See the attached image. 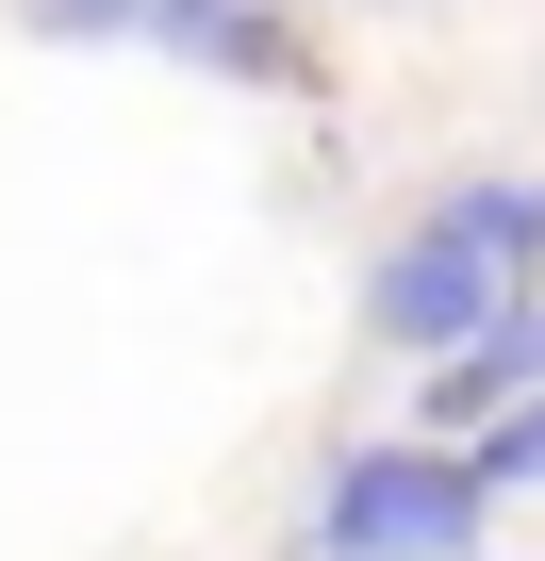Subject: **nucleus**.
Segmentation results:
<instances>
[{
  "label": "nucleus",
  "mask_w": 545,
  "mask_h": 561,
  "mask_svg": "<svg viewBox=\"0 0 545 561\" xmlns=\"http://www.w3.org/2000/svg\"><path fill=\"white\" fill-rule=\"evenodd\" d=\"M545 280V165H479V182H446L381 264H364V331L381 347H463L496 298H529Z\"/></svg>",
  "instance_id": "obj_1"
},
{
  "label": "nucleus",
  "mask_w": 545,
  "mask_h": 561,
  "mask_svg": "<svg viewBox=\"0 0 545 561\" xmlns=\"http://www.w3.org/2000/svg\"><path fill=\"white\" fill-rule=\"evenodd\" d=\"M479 512H496L479 446H446V430H364V446L315 462L298 561H430V545H479Z\"/></svg>",
  "instance_id": "obj_2"
},
{
  "label": "nucleus",
  "mask_w": 545,
  "mask_h": 561,
  "mask_svg": "<svg viewBox=\"0 0 545 561\" xmlns=\"http://www.w3.org/2000/svg\"><path fill=\"white\" fill-rule=\"evenodd\" d=\"M529 380H545V280H529V298H496L463 347H430V397H413V430H446V446H463V430H479V413H512Z\"/></svg>",
  "instance_id": "obj_3"
},
{
  "label": "nucleus",
  "mask_w": 545,
  "mask_h": 561,
  "mask_svg": "<svg viewBox=\"0 0 545 561\" xmlns=\"http://www.w3.org/2000/svg\"><path fill=\"white\" fill-rule=\"evenodd\" d=\"M149 50H182V67H215V83H282V67H298L264 0H149Z\"/></svg>",
  "instance_id": "obj_4"
},
{
  "label": "nucleus",
  "mask_w": 545,
  "mask_h": 561,
  "mask_svg": "<svg viewBox=\"0 0 545 561\" xmlns=\"http://www.w3.org/2000/svg\"><path fill=\"white\" fill-rule=\"evenodd\" d=\"M463 446H479V479H496V495H545V380H529L512 413H479Z\"/></svg>",
  "instance_id": "obj_5"
},
{
  "label": "nucleus",
  "mask_w": 545,
  "mask_h": 561,
  "mask_svg": "<svg viewBox=\"0 0 545 561\" xmlns=\"http://www.w3.org/2000/svg\"><path fill=\"white\" fill-rule=\"evenodd\" d=\"M430 561H479V545H430Z\"/></svg>",
  "instance_id": "obj_6"
}]
</instances>
